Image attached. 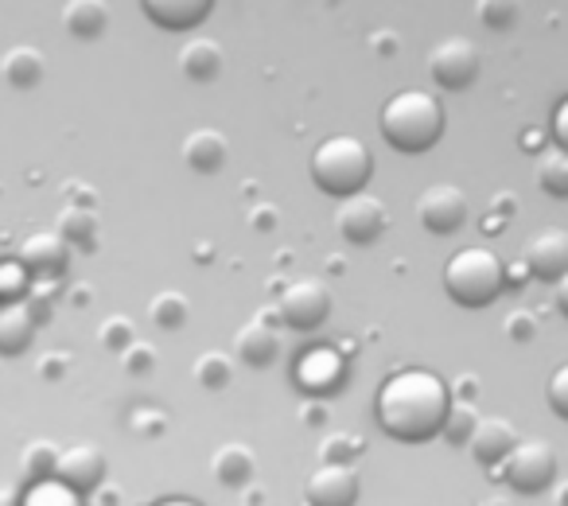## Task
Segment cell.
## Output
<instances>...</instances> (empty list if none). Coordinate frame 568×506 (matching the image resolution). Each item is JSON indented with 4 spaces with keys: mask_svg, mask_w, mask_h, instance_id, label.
I'll list each match as a JSON object with an SVG mask.
<instances>
[{
    "mask_svg": "<svg viewBox=\"0 0 568 506\" xmlns=\"http://www.w3.org/2000/svg\"><path fill=\"white\" fill-rule=\"evenodd\" d=\"M448 409V382L436 371H428V366H402V371H394L382 382L378 397H374V417H378L382 433L409 444L440 436Z\"/></svg>",
    "mask_w": 568,
    "mask_h": 506,
    "instance_id": "cell-1",
    "label": "cell"
},
{
    "mask_svg": "<svg viewBox=\"0 0 568 506\" xmlns=\"http://www.w3.org/2000/svg\"><path fill=\"white\" fill-rule=\"evenodd\" d=\"M382 141L405 156H420L444 136V105L428 90H397L378 113Z\"/></svg>",
    "mask_w": 568,
    "mask_h": 506,
    "instance_id": "cell-2",
    "label": "cell"
},
{
    "mask_svg": "<svg viewBox=\"0 0 568 506\" xmlns=\"http://www.w3.org/2000/svg\"><path fill=\"white\" fill-rule=\"evenodd\" d=\"M308 172H312V183H316L324 195L347 199V195H355V191H366V183H371V175H374V156L358 136L335 133L316 144Z\"/></svg>",
    "mask_w": 568,
    "mask_h": 506,
    "instance_id": "cell-3",
    "label": "cell"
},
{
    "mask_svg": "<svg viewBox=\"0 0 568 506\" xmlns=\"http://www.w3.org/2000/svg\"><path fill=\"white\" fill-rule=\"evenodd\" d=\"M506 289V265L487 245H464L444 265V293L464 308H487Z\"/></svg>",
    "mask_w": 568,
    "mask_h": 506,
    "instance_id": "cell-4",
    "label": "cell"
},
{
    "mask_svg": "<svg viewBox=\"0 0 568 506\" xmlns=\"http://www.w3.org/2000/svg\"><path fill=\"white\" fill-rule=\"evenodd\" d=\"M495 475L518 495H541L557 479V452L549 441H518L495 467Z\"/></svg>",
    "mask_w": 568,
    "mask_h": 506,
    "instance_id": "cell-5",
    "label": "cell"
},
{
    "mask_svg": "<svg viewBox=\"0 0 568 506\" xmlns=\"http://www.w3.org/2000/svg\"><path fill=\"white\" fill-rule=\"evenodd\" d=\"M428 71H433L436 87L459 94V90L475 87V79H479V71H483V55L471 40L448 36V40L436 43L433 55H428Z\"/></svg>",
    "mask_w": 568,
    "mask_h": 506,
    "instance_id": "cell-6",
    "label": "cell"
},
{
    "mask_svg": "<svg viewBox=\"0 0 568 506\" xmlns=\"http://www.w3.org/2000/svg\"><path fill=\"white\" fill-rule=\"evenodd\" d=\"M276 316H281V324L296 327V332H316L332 316V293L316 277L293 281L281 293V301H276Z\"/></svg>",
    "mask_w": 568,
    "mask_h": 506,
    "instance_id": "cell-7",
    "label": "cell"
},
{
    "mask_svg": "<svg viewBox=\"0 0 568 506\" xmlns=\"http://www.w3.org/2000/svg\"><path fill=\"white\" fill-rule=\"evenodd\" d=\"M335 226H339L343 242L351 245H374L389 226L386 203L378 195H366V191H355V195L339 199V211H335Z\"/></svg>",
    "mask_w": 568,
    "mask_h": 506,
    "instance_id": "cell-8",
    "label": "cell"
},
{
    "mask_svg": "<svg viewBox=\"0 0 568 506\" xmlns=\"http://www.w3.org/2000/svg\"><path fill=\"white\" fill-rule=\"evenodd\" d=\"M417 219L428 234H456L467 222V195L456 183H433V188L420 191Z\"/></svg>",
    "mask_w": 568,
    "mask_h": 506,
    "instance_id": "cell-9",
    "label": "cell"
},
{
    "mask_svg": "<svg viewBox=\"0 0 568 506\" xmlns=\"http://www.w3.org/2000/svg\"><path fill=\"white\" fill-rule=\"evenodd\" d=\"M358 472L351 464H320L304 483V503L308 506H355L358 503Z\"/></svg>",
    "mask_w": 568,
    "mask_h": 506,
    "instance_id": "cell-10",
    "label": "cell"
},
{
    "mask_svg": "<svg viewBox=\"0 0 568 506\" xmlns=\"http://www.w3.org/2000/svg\"><path fill=\"white\" fill-rule=\"evenodd\" d=\"M55 475L82 495H94L105 479V452L98 444H67V448H59Z\"/></svg>",
    "mask_w": 568,
    "mask_h": 506,
    "instance_id": "cell-11",
    "label": "cell"
},
{
    "mask_svg": "<svg viewBox=\"0 0 568 506\" xmlns=\"http://www.w3.org/2000/svg\"><path fill=\"white\" fill-rule=\"evenodd\" d=\"M521 257H526L529 273H534L537 281H552V285H557L568 273V230H560V226L537 230L526 242Z\"/></svg>",
    "mask_w": 568,
    "mask_h": 506,
    "instance_id": "cell-12",
    "label": "cell"
},
{
    "mask_svg": "<svg viewBox=\"0 0 568 506\" xmlns=\"http://www.w3.org/2000/svg\"><path fill=\"white\" fill-rule=\"evenodd\" d=\"M347 378V363H343L339 351L332 347H312L308 355L296 358V386L312 397H324L332 394L335 386H343Z\"/></svg>",
    "mask_w": 568,
    "mask_h": 506,
    "instance_id": "cell-13",
    "label": "cell"
},
{
    "mask_svg": "<svg viewBox=\"0 0 568 506\" xmlns=\"http://www.w3.org/2000/svg\"><path fill=\"white\" fill-rule=\"evenodd\" d=\"M67 257H71V245L59 230H40L20 242V262L28 265L32 277H63Z\"/></svg>",
    "mask_w": 568,
    "mask_h": 506,
    "instance_id": "cell-14",
    "label": "cell"
},
{
    "mask_svg": "<svg viewBox=\"0 0 568 506\" xmlns=\"http://www.w3.org/2000/svg\"><path fill=\"white\" fill-rule=\"evenodd\" d=\"M141 12L160 32H195L214 12V0H141Z\"/></svg>",
    "mask_w": 568,
    "mask_h": 506,
    "instance_id": "cell-15",
    "label": "cell"
},
{
    "mask_svg": "<svg viewBox=\"0 0 568 506\" xmlns=\"http://www.w3.org/2000/svg\"><path fill=\"white\" fill-rule=\"evenodd\" d=\"M514 444H518V428H514L510 421L506 417H479V425H475L467 448H471V456L479 459L483 467H498Z\"/></svg>",
    "mask_w": 568,
    "mask_h": 506,
    "instance_id": "cell-16",
    "label": "cell"
},
{
    "mask_svg": "<svg viewBox=\"0 0 568 506\" xmlns=\"http://www.w3.org/2000/svg\"><path fill=\"white\" fill-rule=\"evenodd\" d=\"M183 164L191 168V172L199 175H214L226 168L230 160V144L226 136L219 133V129H195V133L183 136Z\"/></svg>",
    "mask_w": 568,
    "mask_h": 506,
    "instance_id": "cell-17",
    "label": "cell"
},
{
    "mask_svg": "<svg viewBox=\"0 0 568 506\" xmlns=\"http://www.w3.org/2000/svg\"><path fill=\"white\" fill-rule=\"evenodd\" d=\"M234 355L242 358L245 366H253V371H261V366H268L276 355H281V340H276V332L268 327V320H250L245 327H237L234 335Z\"/></svg>",
    "mask_w": 568,
    "mask_h": 506,
    "instance_id": "cell-18",
    "label": "cell"
},
{
    "mask_svg": "<svg viewBox=\"0 0 568 506\" xmlns=\"http://www.w3.org/2000/svg\"><path fill=\"white\" fill-rule=\"evenodd\" d=\"M43 74H48L43 51L28 48V43H20V48L4 51V59H0V79L9 82L12 90H20V94H28V90L40 87Z\"/></svg>",
    "mask_w": 568,
    "mask_h": 506,
    "instance_id": "cell-19",
    "label": "cell"
},
{
    "mask_svg": "<svg viewBox=\"0 0 568 506\" xmlns=\"http://www.w3.org/2000/svg\"><path fill=\"white\" fill-rule=\"evenodd\" d=\"M63 28L82 43L102 40L105 28H110V4L105 0H67Z\"/></svg>",
    "mask_w": 568,
    "mask_h": 506,
    "instance_id": "cell-20",
    "label": "cell"
},
{
    "mask_svg": "<svg viewBox=\"0 0 568 506\" xmlns=\"http://www.w3.org/2000/svg\"><path fill=\"white\" fill-rule=\"evenodd\" d=\"M36 316L28 312V304L24 301H17V304H4L0 308V355H24L28 347H32V340H36Z\"/></svg>",
    "mask_w": 568,
    "mask_h": 506,
    "instance_id": "cell-21",
    "label": "cell"
},
{
    "mask_svg": "<svg viewBox=\"0 0 568 506\" xmlns=\"http://www.w3.org/2000/svg\"><path fill=\"white\" fill-rule=\"evenodd\" d=\"M180 67L191 82H214L222 74V48L206 36H195V40L183 43Z\"/></svg>",
    "mask_w": 568,
    "mask_h": 506,
    "instance_id": "cell-22",
    "label": "cell"
},
{
    "mask_svg": "<svg viewBox=\"0 0 568 506\" xmlns=\"http://www.w3.org/2000/svg\"><path fill=\"white\" fill-rule=\"evenodd\" d=\"M211 472L222 487H245L253 479V452L245 444H222L219 452L211 456Z\"/></svg>",
    "mask_w": 568,
    "mask_h": 506,
    "instance_id": "cell-23",
    "label": "cell"
},
{
    "mask_svg": "<svg viewBox=\"0 0 568 506\" xmlns=\"http://www.w3.org/2000/svg\"><path fill=\"white\" fill-rule=\"evenodd\" d=\"M59 234L67 237V245L71 250H94L98 245V214L90 211V206H63L59 211Z\"/></svg>",
    "mask_w": 568,
    "mask_h": 506,
    "instance_id": "cell-24",
    "label": "cell"
},
{
    "mask_svg": "<svg viewBox=\"0 0 568 506\" xmlns=\"http://www.w3.org/2000/svg\"><path fill=\"white\" fill-rule=\"evenodd\" d=\"M24 506H87V503H82V490H74L59 475H48V479L28 483Z\"/></svg>",
    "mask_w": 568,
    "mask_h": 506,
    "instance_id": "cell-25",
    "label": "cell"
},
{
    "mask_svg": "<svg viewBox=\"0 0 568 506\" xmlns=\"http://www.w3.org/2000/svg\"><path fill=\"white\" fill-rule=\"evenodd\" d=\"M537 188L552 199H568V152L549 149L537 156Z\"/></svg>",
    "mask_w": 568,
    "mask_h": 506,
    "instance_id": "cell-26",
    "label": "cell"
},
{
    "mask_svg": "<svg viewBox=\"0 0 568 506\" xmlns=\"http://www.w3.org/2000/svg\"><path fill=\"white\" fill-rule=\"evenodd\" d=\"M475 17L487 32H514L521 20V0H475Z\"/></svg>",
    "mask_w": 568,
    "mask_h": 506,
    "instance_id": "cell-27",
    "label": "cell"
},
{
    "mask_svg": "<svg viewBox=\"0 0 568 506\" xmlns=\"http://www.w3.org/2000/svg\"><path fill=\"white\" fill-rule=\"evenodd\" d=\"M475 425H479V413H475V405L464 402V397H452V409H448V417H444V428H440L444 441L459 448V444L471 441Z\"/></svg>",
    "mask_w": 568,
    "mask_h": 506,
    "instance_id": "cell-28",
    "label": "cell"
},
{
    "mask_svg": "<svg viewBox=\"0 0 568 506\" xmlns=\"http://www.w3.org/2000/svg\"><path fill=\"white\" fill-rule=\"evenodd\" d=\"M187 296L183 293H156L149 304V316L156 327H164V332H175V327L187 324Z\"/></svg>",
    "mask_w": 568,
    "mask_h": 506,
    "instance_id": "cell-29",
    "label": "cell"
},
{
    "mask_svg": "<svg viewBox=\"0 0 568 506\" xmlns=\"http://www.w3.org/2000/svg\"><path fill=\"white\" fill-rule=\"evenodd\" d=\"M230 378H234V366H230V355H222V351H206V355L195 358V382L203 389H226Z\"/></svg>",
    "mask_w": 568,
    "mask_h": 506,
    "instance_id": "cell-30",
    "label": "cell"
},
{
    "mask_svg": "<svg viewBox=\"0 0 568 506\" xmlns=\"http://www.w3.org/2000/svg\"><path fill=\"white\" fill-rule=\"evenodd\" d=\"M20 464H24L28 483H36V479H48V475H55L59 448H55V444H51V441H32L24 452H20Z\"/></svg>",
    "mask_w": 568,
    "mask_h": 506,
    "instance_id": "cell-31",
    "label": "cell"
},
{
    "mask_svg": "<svg viewBox=\"0 0 568 506\" xmlns=\"http://www.w3.org/2000/svg\"><path fill=\"white\" fill-rule=\"evenodd\" d=\"M28 289H32V273H28V265L20 262H0V304H17L28 296Z\"/></svg>",
    "mask_w": 568,
    "mask_h": 506,
    "instance_id": "cell-32",
    "label": "cell"
},
{
    "mask_svg": "<svg viewBox=\"0 0 568 506\" xmlns=\"http://www.w3.org/2000/svg\"><path fill=\"white\" fill-rule=\"evenodd\" d=\"M358 452H363V441L347 433H332L320 444V459H327V464H351V459H358Z\"/></svg>",
    "mask_w": 568,
    "mask_h": 506,
    "instance_id": "cell-33",
    "label": "cell"
},
{
    "mask_svg": "<svg viewBox=\"0 0 568 506\" xmlns=\"http://www.w3.org/2000/svg\"><path fill=\"white\" fill-rule=\"evenodd\" d=\"M24 304H28V312L36 316V324H48L51 312H55V277H40V285L28 289Z\"/></svg>",
    "mask_w": 568,
    "mask_h": 506,
    "instance_id": "cell-34",
    "label": "cell"
},
{
    "mask_svg": "<svg viewBox=\"0 0 568 506\" xmlns=\"http://www.w3.org/2000/svg\"><path fill=\"white\" fill-rule=\"evenodd\" d=\"M98 340H102L105 351H118V355H121V351H125L136 335H133V324H129L125 316H110L102 327H98Z\"/></svg>",
    "mask_w": 568,
    "mask_h": 506,
    "instance_id": "cell-35",
    "label": "cell"
},
{
    "mask_svg": "<svg viewBox=\"0 0 568 506\" xmlns=\"http://www.w3.org/2000/svg\"><path fill=\"white\" fill-rule=\"evenodd\" d=\"M121 366H125L129 374H149L152 366H156V347H152V343L133 340L125 351H121Z\"/></svg>",
    "mask_w": 568,
    "mask_h": 506,
    "instance_id": "cell-36",
    "label": "cell"
},
{
    "mask_svg": "<svg viewBox=\"0 0 568 506\" xmlns=\"http://www.w3.org/2000/svg\"><path fill=\"white\" fill-rule=\"evenodd\" d=\"M545 397H549V409L557 417L568 421V363H560L557 371L549 374V386H545Z\"/></svg>",
    "mask_w": 568,
    "mask_h": 506,
    "instance_id": "cell-37",
    "label": "cell"
},
{
    "mask_svg": "<svg viewBox=\"0 0 568 506\" xmlns=\"http://www.w3.org/2000/svg\"><path fill=\"white\" fill-rule=\"evenodd\" d=\"M506 335H510L514 343H529L537 335V320L529 316L526 308L510 312V316H506Z\"/></svg>",
    "mask_w": 568,
    "mask_h": 506,
    "instance_id": "cell-38",
    "label": "cell"
},
{
    "mask_svg": "<svg viewBox=\"0 0 568 506\" xmlns=\"http://www.w3.org/2000/svg\"><path fill=\"white\" fill-rule=\"evenodd\" d=\"M549 136H552V144H557V149H565V152H568V98L557 105V110H552Z\"/></svg>",
    "mask_w": 568,
    "mask_h": 506,
    "instance_id": "cell-39",
    "label": "cell"
},
{
    "mask_svg": "<svg viewBox=\"0 0 568 506\" xmlns=\"http://www.w3.org/2000/svg\"><path fill=\"white\" fill-rule=\"evenodd\" d=\"M133 428L136 433H144V436H160L164 433V413H149V409H141V413H133Z\"/></svg>",
    "mask_w": 568,
    "mask_h": 506,
    "instance_id": "cell-40",
    "label": "cell"
},
{
    "mask_svg": "<svg viewBox=\"0 0 568 506\" xmlns=\"http://www.w3.org/2000/svg\"><path fill=\"white\" fill-rule=\"evenodd\" d=\"M301 421H308V425H324V421H327V405L320 402V397H308V402L301 405Z\"/></svg>",
    "mask_w": 568,
    "mask_h": 506,
    "instance_id": "cell-41",
    "label": "cell"
},
{
    "mask_svg": "<svg viewBox=\"0 0 568 506\" xmlns=\"http://www.w3.org/2000/svg\"><path fill=\"white\" fill-rule=\"evenodd\" d=\"M63 371H67V355L40 358V374H43V378H63Z\"/></svg>",
    "mask_w": 568,
    "mask_h": 506,
    "instance_id": "cell-42",
    "label": "cell"
},
{
    "mask_svg": "<svg viewBox=\"0 0 568 506\" xmlns=\"http://www.w3.org/2000/svg\"><path fill=\"white\" fill-rule=\"evenodd\" d=\"M529 277H534V273H529L526 257H521V262H514L510 270H506V285H526Z\"/></svg>",
    "mask_w": 568,
    "mask_h": 506,
    "instance_id": "cell-43",
    "label": "cell"
},
{
    "mask_svg": "<svg viewBox=\"0 0 568 506\" xmlns=\"http://www.w3.org/2000/svg\"><path fill=\"white\" fill-rule=\"evenodd\" d=\"M0 506H24V490L12 483H0Z\"/></svg>",
    "mask_w": 568,
    "mask_h": 506,
    "instance_id": "cell-44",
    "label": "cell"
},
{
    "mask_svg": "<svg viewBox=\"0 0 568 506\" xmlns=\"http://www.w3.org/2000/svg\"><path fill=\"white\" fill-rule=\"evenodd\" d=\"M552 301H557V312H560V316H568V273L557 281V293H552Z\"/></svg>",
    "mask_w": 568,
    "mask_h": 506,
    "instance_id": "cell-45",
    "label": "cell"
},
{
    "mask_svg": "<svg viewBox=\"0 0 568 506\" xmlns=\"http://www.w3.org/2000/svg\"><path fill=\"white\" fill-rule=\"evenodd\" d=\"M475 389H479V382H475L471 374H467V378H459V382H456V394H452V397H464V402H471Z\"/></svg>",
    "mask_w": 568,
    "mask_h": 506,
    "instance_id": "cell-46",
    "label": "cell"
},
{
    "mask_svg": "<svg viewBox=\"0 0 568 506\" xmlns=\"http://www.w3.org/2000/svg\"><path fill=\"white\" fill-rule=\"evenodd\" d=\"M253 226H257V230L273 226V206H257V214H253Z\"/></svg>",
    "mask_w": 568,
    "mask_h": 506,
    "instance_id": "cell-47",
    "label": "cell"
},
{
    "mask_svg": "<svg viewBox=\"0 0 568 506\" xmlns=\"http://www.w3.org/2000/svg\"><path fill=\"white\" fill-rule=\"evenodd\" d=\"M152 506H203V503H195V498H183V495H172V498H160V503H152Z\"/></svg>",
    "mask_w": 568,
    "mask_h": 506,
    "instance_id": "cell-48",
    "label": "cell"
},
{
    "mask_svg": "<svg viewBox=\"0 0 568 506\" xmlns=\"http://www.w3.org/2000/svg\"><path fill=\"white\" fill-rule=\"evenodd\" d=\"M498 214H514V206H518V199H514V195H498Z\"/></svg>",
    "mask_w": 568,
    "mask_h": 506,
    "instance_id": "cell-49",
    "label": "cell"
},
{
    "mask_svg": "<svg viewBox=\"0 0 568 506\" xmlns=\"http://www.w3.org/2000/svg\"><path fill=\"white\" fill-rule=\"evenodd\" d=\"M557 506H568V483H560V490H557Z\"/></svg>",
    "mask_w": 568,
    "mask_h": 506,
    "instance_id": "cell-50",
    "label": "cell"
}]
</instances>
